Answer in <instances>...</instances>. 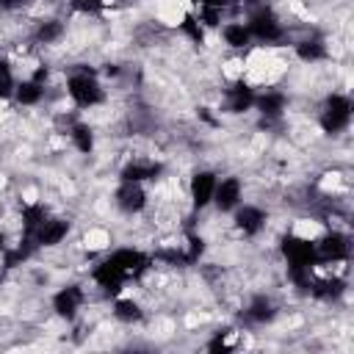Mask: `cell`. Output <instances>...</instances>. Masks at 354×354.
I'll return each mask as SVG.
<instances>
[{"instance_id":"obj_1","label":"cell","mask_w":354,"mask_h":354,"mask_svg":"<svg viewBox=\"0 0 354 354\" xmlns=\"http://www.w3.org/2000/svg\"><path fill=\"white\" fill-rule=\"evenodd\" d=\"M66 94L75 102V108H97L108 97L100 75L91 66H72L69 69V75H66Z\"/></svg>"},{"instance_id":"obj_2","label":"cell","mask_w":354,"mask_h":354,"mask_svg":"<svg viewBox=\"0 0 354 354\" xmlns=\"http://www.w3.org/2000/svg\"><path fill=\"white\" fill-rule=\"evenodd\" d=\"M246 28H249L252 39H257L263 44H282L288 39V25L268 3H263L246 14Z\"/></svg>"},{"instance_id":"obj_3","label":"cell","mask_w":354,"mask_h":354,"mask_svg":"<svg viewBox=\"0 0 354 354\" xmlns=\"http://www.w3.org/2000/svg\"><path fill=\"white\" fill-rule=\"evenodd\" d=\"M351 97L346 91H329L321 102V111H318V124L326 136H340L348 130L351 124Z\"/></svg>"},{"instance_id":"obj_4","label":"cell","mask_w":354,"mask_h":354,"mask_svg":"<svg viewBox=\"0 0 354 354\" xmlns=\"http://www.w3.org/2000/svg\"><path fill=\"white\" fill-rule=\"evenodd\" d=\"M348 254H351V238L343 230L329 227L321 238H315V257H318V263H326V266L346 263Z\"/></svg>"},{"instance_id":"obj_5","label":"cell","mask_w":354,"mask_h":354,"mask_svg":"<svg viewBox=\"0 0 354 354\" xmlns=\"http://www.w3.org/2000/svg\"><path fill=\"white\" fill-rule=\"evenodd\" d=\"M113 205H116L119 213H124V216H138V213H144L147 205H149V196H147L144 183L119 180V185H116V191H113Z\"/></svg>"},{"instance_id":"obj_6","label":"cell","mask_w":354,"mask_h":354,"mask_svg":"<svg viewBox=\"0 0 354 354\" xmlns=\"http://www.w3.org/2000/svg\"><path fill=\"white\" fill-rule=\"evenodd\" d=\"M86 299H88L86 288L72 282V285H64V288H58V290L53 293L50 307H53V313H55L58 318H64V321H75V318L80 315Z\"/></svg>"},{"instance_id":"obj_7","label":"cell","mask_w":354,"mask_h":354,"mask_svg":"<svg viewBox=\"0 0 354 354\" xmlns=\"http://www.w3.org/2000/svg\"><path fill=\"white\" fill-rule=\"evenodd\" d=\"M232 224H235V230H238L241 235L254 238V235H260V232L266 230V224H268V213H266L263 205L241 202V205L232 210Z\"/></svg>"},{"instance_id":"obj_8","label":"cell","mask_w":354,"mask_h":354,"mask_svg":"<svg viewBox=\"0 0 354 354\" xmlns=\"http://www.w3.org/2000/svg\"><path fill=\"white\" fill-rule=\"evenodd\" d=\"M72 232V221L66 218V216H47L36 230H33V243H36V249H53V246H58V243H64L66 241V235Z\"/></svg>"},{"instance_id":"obj_9","label":"cell","mask_w":354,"mask_h":354,"mask_svg":"<svg viewBox=\"0 0 354 354\" xmlns=\"http://www.w3.org/2000/svg\"><path fill=\"white\" fill-rule=\"evenodd\" d=\"M216 183H218V174H216L213 169H196V171L188 177V199H191V207H194V210L210 207Z\"/></svg>"},{"instance_id":"obj_10","label":"cell","mask_w":354,"mask_h":354,"mask_svg":"<svg viewBox=\"0 0 354 354\" xmlns=\"http://www.w3.org/2000/svg\"><path fill=\"white\" fill-rule=\"evenodd\" d=\"M252 111L260 113L263 124H274V122H279V119L285 116V111H288V94L279 91V88L257 91V97H254V108H252Z\"/></svg>"},{"instance_id":"obj_11","label":"cell","mask_w":354,"mask_h":354,"mask_svg":"<svg viewBox=\"0 0 354 354\" xmlns=\"http://www.w3.org/2000/svg\"><path fill=\"white\" fill-rule=\"evenodd\" d=\"M243 202V180L230 174V177H221L216 183V191H213V207L218 213H232L238 205Z\"/></svg>"},{"instance_id":"obj_12","label":"cell","mask_w":354,"mask_h":354,"mask_svg":"<svg viewBox=\"0 0 354 354\" xmlns=\"http://www.w3.org/2000/svg\"><path fill=\"white\" fill-rule=\"evenodd\" d=\"M163 171V163L155 158H141L133 155L122 163L119 169V180H133V183H147V180H158V174Z\"/></svg>"},{"instance_id":"obj_13","label":"cell","mask_w":354,"mask_h":354,"mask_svg":"<svg viewBox=\"0 0 354 354\" xmlns=\"http://www.w3.org/2000/svg\"><path fill=\"white\" fill-rule=\"evenodd\" d=\"M277 315H279V307L268 293H254L243 307V321L252 324V326H266Z\"/></svg>"},{"instance_id":"obj_14","label":"cell","mask_w":354,"mask_h":354,"mask_svg":"<svg viewBox=\"0 0 354 354\" xmlns=\"http://www.w3.org/2000/svg\"><path fill=\"white\" fill-rule=\"evenodd\" d=\"M254 97H257V91L249 86V83H243V77H238L230 88H224V94H221V100H224V111L227 113H246V111H252L254 108Z\"/></svg>"},{"instance_id":"obj_15","label":"cell","mask_w":354,"mask_h":354,"mask_svg":"<svg viewBox=\"0 0 354 354\" xmlns=\"http://www.w3.org/2000/svg\"><path fill=\"white\" fill-rule=\"evenodd\" d=\"M64 36H66V22L61 17H44V19L33 22V30H30L33 44H41V47H53Z\"/></svg>"},{"instance_id":"obj_16","label":"cell","mask_w":354,"mask_h":354,"mask_svg":"<svg viewBox=\"0 0 354 354\" xmlns=\"http://www.w3.org/2000/svg\"><path fill=\"white\" fill-rule=\"evenodd\" d=\"M293 53H296V58L304 61V64H318V61L329 58V44H326L324 36L313 33V36H304V39L293 41Z\"/></svg>"},{"instance_id":"obj_17","label":"cell","mask_w":354,"mask_h":354,"mask_svg":"<svg viewBox=\"0 0 354 354\" xmlns=\"http://www.w3.org/2000/svg\"><path fill=\"white\" fill-rule=\"evenodd\" d=\"M218 33H221V39H224V44H227L230 50L243 53V50H249V44H252V33H249L246 22H238V19L224 22V25L218 28Z\"/></svg>"},{"instance_id":"obj_18","label":"cell","mask_w":354,"mask_h":354,"mask_svg":"<svg viewBox=\"0 0 354 354\" xmlns=\"http://www.w3.org/2000/svg\"><path fill=\"white\" fill-rule=\"evenodd\" d=\"M66 138L72 141V147L80 152V155H91L94 152V127L83 119H75L69 127H66Z\"/></svg>"},{"instance_id":"obj_19","label":"cell","mask_w":354,"mask_h":354,"mask_svg":"<svg viewBox=\"0 0 354 354\" xmlns=\"http://www.w3.org/2000/svg\"><path fill=\"white\" fill-rule=\"evenodd\" d=\"M47 97V86L33 80V77H25V80H17V88H14V100L25 108H33L39 105L41 100Z\"/></svg>"},{"instance_id":"obj_20","label":"cell","mask_w":354,"mask_h":354,"mask_svg":"<svg viewBox=\"0 0 354 354\" xmlns=\"http://www.w3.org/2000/svg\"><path fill=\"white\" fill-rule=\"evenodd\" d=\"M111 315L119 321V324H138L141 318H144V307L136 301V299H124V296H116L113 299V310H111Z\"/></svg>"},{"instance_id":"obj_21","label":"cell","mask_w":354,"mask_h":354,"mask_svg":"<svg viewBox=\"0 0 354 354\" xmlns=\"http://www.w3.org/2000/svg\"><path fill=\"white\" fill-rule=\"evenodd\" d=\"M14 88H17V75H14V66H11V61L0 58V102L11 100V97H14Z\"/></svg>"},{"instance_id":"obj_22","label":"cell","mask_w":354,"mask_h":354,"mask_svg":"<svg viewBox=\"0 0 354 354\" xmlns=\"http://www.w3.org/2000/svg\"><path fill=\"white\" fill-rule=\"evenodd\" d=\"M6 246H8V243H6V232L0 230V254H3V249H6Z\"/></svg>"},{"instance_id":"obj_23","label":"cell","mask_w":354,"mask_h":354,"mask_svg":"<svg viewBox=\"0 0 354 354\" xmlns=\"http://www.w3.org/2000/svg\"><path fill=\"white\" fill-rule=\"evenodd\" d=\"M0 218H3V207H0Z\"/></svg>"},{"instance_id":"obj_24","label":"cell","mask_w":354,"mask_h":354,"mask_svg":"<svg viewBox=\"0 0 354 354\" xmlns=\"http://www.w3.org/2000/svg\"><path fill=\"white\" fill-rule=\"evenodd\" d=\"M0 285H3V277H0Z\"/></svg>"}]
</instances>
